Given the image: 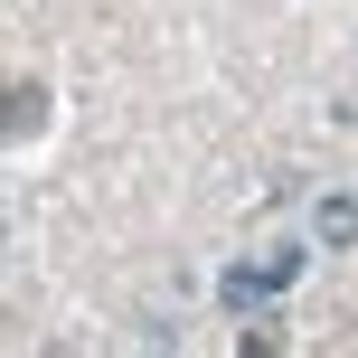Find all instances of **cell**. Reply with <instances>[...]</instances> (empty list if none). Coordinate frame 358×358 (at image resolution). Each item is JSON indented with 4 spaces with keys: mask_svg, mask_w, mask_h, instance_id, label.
I'll return each mask as SVG.
<instances>
[{
    "mask_svg": "<svg viewBox=\"0 0 358 358\" xmlns=\"http://www.w3.org/2000/svg\"><path fill=\"white\" fill-rule=\"evenodd\" d=\"M29 132H48V94L38 85H0V142H29Z\"/></svg>",
    "mask_w": 358,
    "mask_h": 358,
    "instance_id": "3",
    "label": "cell"
},
{
    "mask_svg": "<svg viewBox=\"0 0 358 358\" xmlns=\"http://www.w3.org/2000/svg\"><path fill=\"white\" fill-rule=\"evenodd\" d=\"M302 283V245H273V255H245V264L217 273V311H236V321H255V311H273L283 292Z\"/></svg>",
    "mask_w": 358,
    "mask_h": 358,
    "instance_id": "1",
    "label": "cell"
},
{
    "mask_svg": "<svg viewBox=\"0 0 358 358\" xmlns=\"http://www.w3.org/2000/svg\"><path fill=\"white\" fill-rule=\"evenodd\" d=\"M311 245H358V198L349 189H321V198H311Z\"/></svg>",
    "mask_w": 358,
    "mask_h": 358,
    "instance_id": "2",
    "label": "cell"
}]
</instances>
